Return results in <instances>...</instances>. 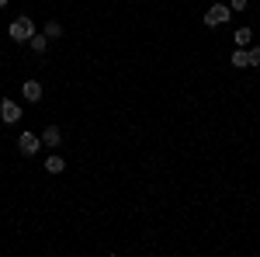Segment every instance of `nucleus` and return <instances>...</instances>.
<instances>
[{
    "label": "nucleus",
    "instance_id": "nucleus-1",
    "mask_svg": "<svg viewBox=\"0 0 260 257\" xmlns=\"http://www.w3.org/2000/svg\"><path fill=\"white\" fill-rule=\"evenodd\" d=\"M31 35H35V21L28 18V14H21V18H14L7 24V39L11 42H28Z\"/></svg>",
    "mask_w": 260,
    "mask_h": 257
},
{
    "label": "nucleus",
    "instance_id": "nucleus-2",
    "mask_svg": "<svg viewBox=\"0 0 260 257\" xmlns=\"http://www.w3.org/2000/svg\"><path fill=\"white\" fill-rule=\"evenodd\" d=\"M229 18H233L229 4H212V7L205 11V24H208V28H219V24H225Z\"/></svg>",
    "mask_w": 260,
    "mask_h": 257
},
{
    "label": "nucleus",
    "instance_id": "nucleus-3",
    "mask_svg": "<svg viewBox=\"0 0 260 257\" xmlns=\"http://www.w3.org/2000/svg\"><path fill=\"white\" fill-rule=\"evenodd\" d=\"M18 150L24 153V157H35L42 150V136H35V132H21L18 136Z\"/></svg>",
    "mask_w": 260,
    "mask_h": 257
},
{
    "label": "nucleus",
    "instance_id": "nucleus-4",
    "mask_svg": "<svg viewBox=\"0 0 260 257\" xmlns=\"http://www.w3.org/2000/svg\"><path fill=\"white\" fill-rule=\"evenodd\" d=\"M0 119H4V125H14V122H21V104H14V101H0Z\"/></svg>",
    "mask_w": 260,
    "mask_h": 257
},
{
    "label": "nucleus",
    "instance_id": "nucleus-5",
    "mask_svg": "<svg viewBox=\"0 0 260 257\" xmlns=\"http://www.w3.org/2000/svg\"><path fill=\"white\" fill-rule=\"evenodd\" d=\"M59 142H62V132H59V125H56V122L42 129V146H49V150H56Z\"/></svg>",
    "mask_w": 260,
    "mask_h": 257
},
{
    "label": "nucleus",
    "instance_id": "nucleus-6",
    "mask_svg": "<svg viewBox=\"0 0 260 257\" xmlns=\"http://www.w3.org/2000/svg\"><path fill=\"white\" fill-rule=\"evenodd\" d=\"M21 94H24L28 104H39L42 101V83L39 80H24V83H21Z\"/></svg>",
    "mask_w": 260,
    "mask_h": 257
},
{
    "label": "nucleus",
    "instance_id": "nucleus-7",
    "mask_svg": "<svg viewBox=\"0 0 260 257\" xmlns=\"http://www.w3.org/2000/svg\"><path fill=\"white\" fill-rule=\"evenodd\" d=\"M45 170H49V174H62V170H66V160H62L59 153H52V157L45 160Z\"/></svg>",
    "mask_w": 260,
    "mask_h": 257
},
{
    "label": "nucleus",
    "instance_id": "nucleus-8",
    "mask_svg": "<svg viewBox=\"0 0 260 257\" xmlns=\"http://www.w3.org/2000/svg\"><path fill=\"white\" fill-rule=\"evenodd\" d=\"M28 45H31V52H35V56H42V52H45V49H49V39H45V35H39V32H35V35H31V39H28Z\"/></svg>",
    "mask_w": 260,
    "mask_h": 257
},
{
    "label": "nucleus",
    "instance_id": "nucleus-9",
    "mask_svg": "<svg viewBox=\"0 0 260 257\" xmlns=\"http://www.w3.org/2000/svg\"><path fill=\"white\" fill-rule=\"evenodd\" d=\"M229 63H233L236 70H246V66H250V52H246V49H236V52L229 56Z\"/></svg>",
    "mask_w": 260,
    "mask_h": 257
},
{
    "label": "nucleus",
    "instance_id": "nucleus-10",
    "mask_svg": "<svg viewBox=\"0 0 260 257\" xmlns=\"http://www.w3.org/2000/svg\"><path fill=\"white\" fill-rule=\"evenodd\" d=\"M250 39H253V32H250V28H236V35H233L236 49H246V45H250Z\"/></svg>",
    "mask_w": 260,
    "mask_h": 257
},
{
    "label": "nucleus",
    "instance_id": "nucleus-11",
    "mask_svg": "<svg viewBox=\"0 0 260 257\" xmlns=\"http://www.w3.org/2000/svg\"><path fill=\"white\" fill-rule=\"evenodd\" d=\"M42 35H45V39H62V24H59V21H49Z\"/></svg>",
    "mask_w": 260,
    "mask_h": 257
},
{
    "label": "nucleus",
    "instance_id": "nucleus-12",
    "mask_svg": "<svg viewBox=\"0 0 260 257\" xmlns=\"http://www.w3.org/2000/svg\"><path fill=\"white\" fill-rule=\"evenodd\" d=\"M250 66H260V45L250 49Z\"/></svg>",
    "mask_w": 260,
    "mask_h": 257
},
{
    "label": "nucleus",
    "instance_id": "nucleus-13",
    "mask_svg": "<svg viewBox=\"0 0 260 257\" xmlns=\"http://www.w3.org/2000/svg\"><path fill=\"white\" fill-rule=\"evenodd\" d=\"M246 7V0H229V11H243Z\"/></svg>",
    "mask_w": 260,
    "mask_h": 257
},
{
    "label": "nucleus",
    "instance_id": "nucleus-14",
    "mask_svg": "<svg viewBox=\"0 0 260 257\" xmlns=\"http://www.w3.org/2000/svg\"><path fill=\"white\" fill-rule=\"evenodd\" d=\"M0 7H7V0H0Z\"/></svg>",
    "mask_w": 260,
    "mask_h": 257
}]
</instances>
